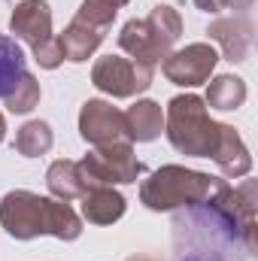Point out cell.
<instances>
[{
	"mask_svg": "<svg viewBox=\"0 0 258 261\" xmlns=\"http://www.w3.org/2000/svg\"><path fill=\"white\" fill-rule=\"evenodd\" d=\"M243 234L234 216L213 203H194L173 216V261H240Z\"/></svg>",
	"mask_w": 258,
	"mask_h": 261,
	"instance_id": "cell-1",
	"label": "cell"
},
{
	"mask_svg": "<svg viewBox=\"0 0 258 261\" xmlns=\"http://www.w3.org/2000/svg\"><path fill=\"white\" fill-rule=\"evenodd\" d=\"M28 76V58L24 49L12 40L0 34V100L9 97Z\"/></svg>",
	"mask_w": 258,
	"mask_h": 261,
	"instance_id": "cell-2",
	"label": "cell"
}]
</instances>
